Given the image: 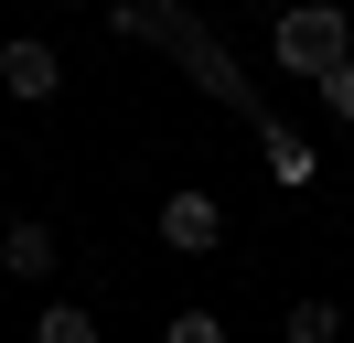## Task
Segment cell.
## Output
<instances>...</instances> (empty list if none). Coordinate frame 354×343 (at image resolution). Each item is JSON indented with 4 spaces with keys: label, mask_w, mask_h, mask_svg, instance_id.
I'll list each match as a JSON object with an SVG mask.
<instances>
[{
    "label": "cell",
    "mask_w": 354,
    "mask_h": 343,
    "mask_svg": "<svg viewBox=\"0 0 354 343\" xmlns=\"http://www.w3.org/2000/svg\"><path fill=\"white\" fill-rule=\"evenodd\" d=\"M108 33H118V43H161V54H172V64H183V75H194V86H204L215 107H236L247 129L268 118V107H258V86H247V64H236V54L215 43V21L172 11V0H161V11H151V0H108Z\"/></svg>",
    "instance_id": "6da1fadb"
},
{
    "label": "cell",
    "mask_w": 354,
    "mask_h": 343,
    "mask_svg": "<svg viewBox=\"0 0 354 343\" xmlns=\"http://www.w3.org/2000/svg\"><path fill=\"white\" fill-rule=\"evenodd\" d=\"M32 343H97V311H86V300H44Z\"/></svg>",
    "instance_id": "ba28073f"
},
{
    "label": "cell",
    "mask_w": 354,
    "mask_h": 343,
    "mask_svg": "<svg viewBox=\"0 0 354 343\" xmlns=\"http://www.w3.org/2000/svg\"><path fill=\"white\" fill-rule=\"evenodd\" d=\"M258 161H268V193H311L322 183V150L301 129H279V118H258Z\"/></svg>",
    "instance_id": "8992f818"
},
{
    "label": "cell",
    "mask_w": 354,
    "mask_h": 343,
    "mask_svg": "<svg viewBox=\"0 0 354 343\" xmlns=\"http://www.w3.org/2000/svg\"><path fill=\"white\" fill-rule=\"evenodd\" d=\"M161 247H172V257H215V247H225V204H215L204 183L161 193Z\"/></svg>",
    "instance_id": "3957f363"
},
{
    "label": "cell",
    "mask_w": 354,
    "mask_h": 343,
    "mask_svg": "<svg viewBox=\"0 0 354 343\" xmlns=\"http://www.w3.org/2000/svg\"><path fill=\"white\" fill-rule=\"evenodd\" d=\"M311 97H322V107H333V129H354V64H333V75H322V86H311Z\"/></svg>",
    "instance_id": "9c48e42d"
},
{
    "label": "cell",
    "mask_w": 354,
    "mask_h": 343,
    "mask_svg": "<svg viewBox=\"0 0 354 343\" xmlns=\"http://www.w3.org/2000/svg\"><path fill=\"white\" fill-rule=\"evenodd\" d=\"M54 86H65V54H54L44 33H11V43H0V97H11V107H44Z\"/></svg>",
    "instance_id": "277c9868"
},
{
    "label": "cell",
    "mask_w": 354,
    "mask_h": 343,
    "mask_svg": "<svg viewBox=\"0 0 354 343\" xmlns=\"http://www.w3.org/2000/svg\"><path fill=\"white\" fill-rule=\"evenodd\" d=\"M54 268H65V236H54L44 214H11V225H0V279H32V290H44Z\"/></svg>",
    "instance_id": "5b68a950"
},
{
    "label": "cell",
    "mask_w": 354,
    "mask_h": 343,
    "mask_svg": "<svg viewBox=\"0 0 354 343\" xmlns=\"http://www.w3.org/2000/svg\"><path fill=\"white\" fill-rule=\"evenodd\" d=\"M161 343H225V322H215V311H172V322H161Z\"/></svg>",
    "instance_id": "30bf717a"
},
{
    "label": "cell",
    "mask_w": 354,
    "mask_h": 343,
    "mask_svg": "<svg viewBox=\"0 0 354 343\" xmlns=\"http://www.w3.org/2000/svg\"><path fill=\"white\" fill-rule=\"evenodd\" d=\"M290 343H344V300H290Z\"/></svg>",
    "instance_id": "52a82bcc"
},
{
    "label": "cell",
    "mask_w": 354,
    "mask_h": 343,
    "mask_svg": "<svg viewBox=\"0 0 354 343\" xmlns=\"http://www.w3.org/2000/svg\"><path fill=\"white\" fill-rule=\"evenodd\" d=\"M268 54H279V75L322 86L333 64H354V11L344 0H290V11L268 21Z\"/></svg>",
    "instance_id": "7a4b0ae2"
}]
</instances>
